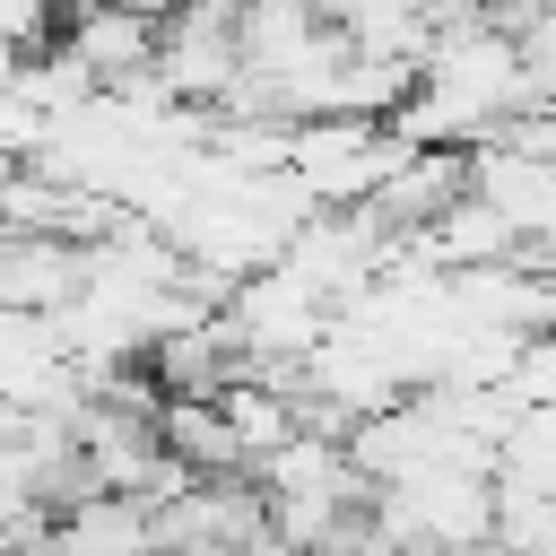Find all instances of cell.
I'll return each instance as SVG.
<instances>
[{
	"mask_svg": "<svg viewBox=\"0 0 556 556\" xmlns=\"http://www.w3.org/2000/svg\"><path fill=\"white\" fill-rule=\"evenodd\" d=\"M261 530H269V495L243 486L235 469L226 478H191L182 495L156 504V556H243Z\"/></svg>",
	"mask_w": 556,
	"mask_h": 556,
	"instance_id": "3",
	"label": "cell"
},
{
	"mask_svg": "<svg viewBox=\"0 0 556 556\" xmlns=\"http://www.w3.org/2000/svg\"><path fill=\"white\" fill-rule=\"evenodd\" d=\"M469 191L495 200L521 243L556 252V156H547V148H530V139H513V130L478 139V148H469Z\"/></svg>",
	"mask_w": 556,
	"mask_h": 556,
	"instance_id": "4",
	"label": "cell"
},
{
	"mask_svg": "<svg viewBox=\"0 0 556 556\" xmlns=\"http://www.w3.org/2000/svg\"><path fill=\"white\" fill-rule=\"evenodd\" d=\"M156 35H165V26H156L148 9H130V0H78L61 43H70V52H78L104 87H122V78L156 70Z\"/></svg>",
	"mask_w": 556,
	"mask_h": 556,
	"instance_id": "6",
	"label": "cell"
},
{
	"mask_svg": "<svg viewBox=\"0 0 556 556\" xmlns=\"http://www.w3.org/2000/svg\"><path fill=\"white\" fill-rule=\"evenodd\" d=\"M52 547L61 556H156V504L130 486H96L52 513Z\"/></svg>",
	"mask_w": 556,
	"mask_h": 556,
	"instance_id": "5",
	"label": "cell"
},
{
	"mask_svg": "<svg viewBox=\"0 0 556 556\" xmlns=\"http://www.w3.org/2000/svg\"><path fill=\"white\" fill-rule=\"evenodd\" d=\"M408 148H417V139H400V130L374 122V113H313V122H295L287 165H295V182H304L321 208H356V200H374V191L400 174Z\"/></svg>",
	"mask_w": 556,
	"mask_h": 556,
	"instance_id": "2",
	"label": "cell"
},
{
	"mask_svg": "<svg viewBox=\"0 0 556 556\" xmlns=\"http://www.w3.org/2000/svg\"><path fill=\"white\" fill-rule=\"evenodd\" d=\"M330 313H339V304H330L287 252H278L269 269H252V278L226 287V321H235L252 374H287V382H295V365H304V348L330 330Z\"/></svg>",
	"mask_w": 556,
	"mask_h": 556,
	"instance_id": "1",
	"label": "cell"
},
{
	"mask_svg": "<svg viewBox=\"0 0 556 556\" xmlns=\"http://www.w3.org/2000/svg\"><path fill=\"white\" fill-rule=\"evenodd\" d=\"M460 191H469V148H408V156H400V174L374 191V208H382V217L408 235V226L443 217Z\"/></svg>",
	"mask_w": 556,
	"mask_h": 556,
	"instance_id": "8",
	"label": "cell"
},
{
	"mask_svg": "<svg viewBox=\"0 0 556 556\" xmlns=\"http://www.w3.org/2000/svg\"><path fill=\"white\" fill-rule=\"evenodd\" d=\"M43 26H52V0H0V43L9 52H35Z\"/></svg>",
	"mask_w": 556,
	"mask_h": 556,
	"instance_id": "12",
	"label": "cell"
},
{
	"mask_svg": "<svg viewBox=\"0 0 556 556\" xmlns=\"http://www.w3.org/2000/svg\"><path fill=\"white\" fill-rule=\"evenodd\" d=\"M313 9H321V17H339V9H348V0H313Z\"/></svg>",
	"mask_w": 556,
	"mask_h": 556,
	"instance_id": "15",
	"label": "cell"
},
{
	"mask_svg": "<svg viewBox=\"0 0 556 556\" xmlns=\"http://www.w3.org/2000/svg\"><path fill=\"white\" fill-rule=\"evenodd\" d=\"M130 9H148V17L165 26V17H182V9H208V0H130Z\"/></svg>",
	"mask_w": 556,
	"mask_h": 556,
	"instance_id": "13",
	"label": "cell"
},
{
	"mask_svg": "<svg viewBox=\"0 0 556 556\" xmlns=\"http://www.w3.org/2000/svg\"><path fill=\"white\" fill-rule=\"evenodd\" d=\"M504 382H513V400H521V408H556V330H530Z\"/></svg>",
	"mask_w": 556,
	"mask_h": 556,
	"instance_id": "11",
	"label": "cell"
},
{
	"mask_svg": "<svg viewBox=\"0 0 556 556\" xmlns=\"http://www.w3.org/2000/svg\"><path fill=\"white\" fill-rule=\"evenodd\" d=\"M156 426H165V452H174V460H191L200 478H226V469H252V452H243V434H235V417H226L217 400H200V391H165V408H156Z\"/></svg>",
	"mask_w": 556,
	"mask_h": 556,
	"instance_id": "9",
	"label": "cell"
},
{
	"mask_svg": "<svg viewBox=\"0 0 556 556\" xmlns=\"http://www.w3.org/2000/svg\"><path fill=\"white\" fill-rule=\"evenodd\" d=\"M495 478L504 486H530V495H556V408H521L495 443Z\"/></svg>",
	"mask_w": 556,
	"mask_h": 556,
	"instance_id": "10",
	"label": "cell"
},
{
	"mask_svg": "<svg viewBox=\"0 0 556 556\" xmlns=\"http://www.w3.org/2000/svg\"><path fill=\"white\" fill-rule=\"evenodd\" d=\"M78 278H87V243L0 226V313H61L78 295Z\"/></svg>",
	"mask_w": 556,
	"mask_h": 556,
	"instance_id": "7",
	"label": "cell"
},
{
	"mask_svg": "<svg viewBox=\"0 0 556 556\" xmlns=\"http://www.w3.org/2000/svg\"><path fill=\"white\" fill-rule=\"evenodd\" d=\"M17 434H26V408H17V400H0V452H9Z\"/></svg>",
	"mask_w": 556,
	"mask_h": 556,
	"instance_id": "14",
	"label": "cell"
}]
</instances>
